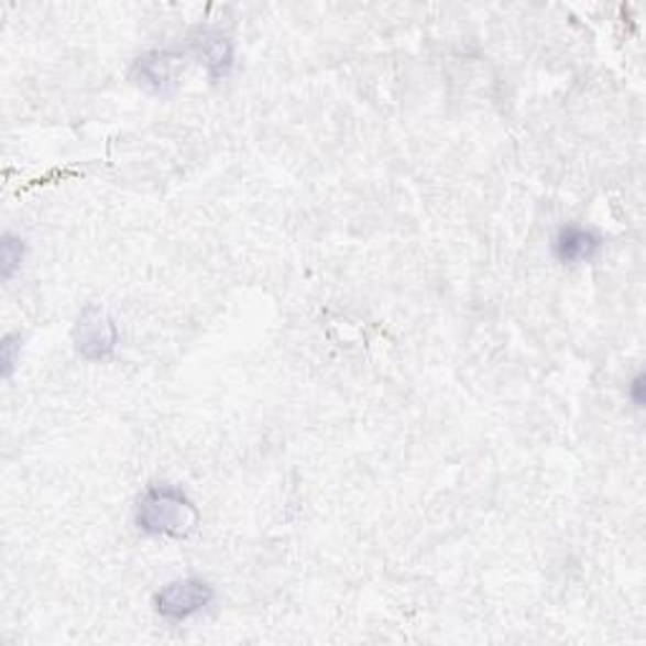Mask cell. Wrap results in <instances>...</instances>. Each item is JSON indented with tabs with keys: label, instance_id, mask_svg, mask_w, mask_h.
Segmentation results:
<instances>
[{
	"label": "cell",
	"instance_id": "4",
	"mask_svg": "<svg viewBox=\"0 0 646 646\" xmlns=\"http://www.w3.org/2000/svg\"><path fill=\"white\" fill-rule=\"evenodd\" d=\"M179 66H183V54H177V51H150V54L142 56L140 62L134 64V79L152 94L167 97V94L177 89Z\"/></svg>",
	"mask_w": 646,
	"mask_h": 646
},
{
	"label": "cell",
	"instance_id": "2",
	"mask_svg": "<svg viewBox=\"0 0 646 646\" xmlns=\"http://www.w3.org/2000/svg\"><path fill=\"white\" fill-rule=\"evenodd\" d=\"M215 601L212 583L202 579H177L162 585L154 593V611L167 622H187L197 614H202Z\"/></svg>",
	"mask_w": 646,
	"mask_h": 646
},
{
	"label": "cell",
	"instance_id": "9",
	"mask_svg": "<svg viewBox=\"0 0 646 646\" xmlns=\"http://www.w3.org/2000/svg\"><path fill=\"white\" fill-rule=\"evenodd\" d=\"M642 386H644V376H636V379H634V384H632V394H634V402H636V407H642V404H644Z\"/></svg>",
	"mask_w": 646,
	"mask_h": 646
},
{
	"label": "cell",
	"instance_id": "8",
	"mask_svg": "<svg viewBox=\"0 0 646 646\" xmlns=\"http://www.w3.org/2000/svg\"><path fill=\"white\" fill-rule=\"evenodd\" d=\"M21 364V336L8 333L3 343H0V369H3V379L11 382V376Z\"/></svg>",
	"mask_w": 646,
	"mask_h": 646
},
{
	"label": "cell",
	"instance_id": "1",
	"mask_svg": "<svg viewBox=\"0 0 646 646\" xmlns=\"http://www.w3.org/2000/svg\"><path fill=\"white\" fill-rule=\"evenodd\" d=\"M134 525L144 536L185 540L200 525V511L183 488L150 485L134 505Z\"/></svg>",
	"mask_w": 646,
	"mask_h": 646
},
{
	"label": "cell",
	"instance_id": "7",
	"mask_svg": "<svg viewBox=\"0 0 646 646\" xmlns=\"http://www.w3.org/2000/svg\"><path fill=\"white\" fill-rule=\"evenodd\" d=\"M23 258H25L23 240L19 236H13V232H6L3 240H0V275H3V281H11L13 275L21 271Z\"/></svg>",
	"mask_w": 646,
	"mask_h": 646
},
{
	"label": "cell",
	"instance_id": "3",
	"mask_svg": "<svg viewBox=\"0 0 646 646\" xmlns=\"http://www.w3.org/2000/svg\"><path fill=\"white\" fill-rule=\"evenodd\" d=\"M119 329L105 308L86 306L74 326V347L86 361H107L114 357Z\"/></svg>",
	"mask_w": 646,
	"mask_h": 646
},
{
	"label": "cell",
	"instance_id": "6",
	"mask_svg": "<svg viewBox=\"0 0 646 646\" xmlns=\"http://www.w3.org/2000/svg\"><path fill=\"white\" fill-rule=\"evenodd\" d=\"M193 51L205 64L212 79H222L230 74L232 62H236V46L228 36H222L220 31H202L200 36L193 41Z\"/></svg>",
	"mask_w": 646,
	"mask_h": 646
},
{
	"label": "cell",
	"instance_id": "5",
	"mask_svg": "<svg viewBox=\"0 0 646 646\" xmlns=\"http://www.w3.org/2000/svg\"><path fill=\"white\" fill-rule=\"evenodd\" d=\"M604 238L596 230L568 226L558 230L554 240V253L561 263H589L601 253Z\"/></svg>",
	"mask_w": 646,
	"mask_h": 646
}]
</instances>
